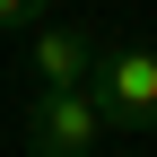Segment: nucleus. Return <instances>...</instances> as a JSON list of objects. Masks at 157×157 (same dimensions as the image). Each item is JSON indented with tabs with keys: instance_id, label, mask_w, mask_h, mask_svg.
Here are the masks:
<instances>
[{
	"instance_id": "obj_1",
	"label": "nucleus",
	"mask_w": 157,
	"mask_h": 157,
	"mask_svg": "<svg viewBox=\"0 0 157 157\" xmlns=\"http://www.w3.org/2000/svg\"><path fill=\"white\" fill-rule=\"evenodd\" d=\"M87 87H96V105H105L113 131H157V44H140V35L96 44Z\"/></svg>"
},
{
	"instance_id": "obj_2",
	"label": "nucleus",
	"mask_w": 157,
	"mask_h": 157,
	"mask_svg": "<svg viewBox=\"0 0 157 157\" xmlns=\"http://www.w3.org/2000/svg\"><path fill=\"white\" fill-rule=\"evenodd\" d=\"M96 140H105L96 87H52L26 105V157H96Z\"/></svg>"
},
{
	"instance_id": "obj_3",
	"label": "nucleus",
	"mask_w": 157,
	"mask_h": 157,
	"mask_svg": "<svg viewBox=\"0 0 157 157\" xmlns=\"http://www.w3.org/2000/svg\"><path fill=\"white\" fill-rule=\"evenodd\" d=\"M87 70H96V35H87V26L44 17V26L26 35V78H35V96H52V87H87Z\"/></svg>"
},
{
	"instance_id": "obj_4",
	"label": "nucleus",
	"mask_w": 157,
	"mask_h": 157,
	"mask_svg": "<svg viewBox=\"0 0 157 157\" xmlns=\"http://www.w3.org/2000/svg\"><path fill=\"white\" fill-rule=\"evenodd\" d=\"M52 17V0H0V35H35Z\"/></svg>"
}]
</instances>
